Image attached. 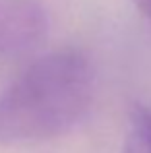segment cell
<instances>
[{"mask_svg":"<svg viewBox=\"0 0 151 153\" xmlns=\"http://www.w3.org/2000/svg\"><path fill=\"white\" fill-rule=\"evenodd\" d=\"M95 97V70L81 51L39 56L0 95V143L43 142L70 132Z\"/></svg>","mask_w":151,"mask_h":153,"instance_id":"obj_1","label":"cell"},{"mask_svg":"<svg viewBox=\"0 0 151 153\" xmlns=\"http://www.w3.org/2000/svg\"><path fill=\"white\" fill-rule=\"evenodd\" d=\"M49 35V16L39 0H0V58L37 51Z\"/></svg>","mask_w":151,"mask_h":153,"instance_id":"obj_2","label":"cell"},{"mask_svg":"<svg viewBox=\"0 0 151 153\" xmlns=\"http://www.w3.org/2000/svg\"><path fill=\"white\" fill-rule=\"evenodd\" d=\"M130 118L136 128V138H140L151 149V111L141 105H134L130 111Z\"/></svg>","mask_w":151,"mask_h":153,"instance_id":"obj_3","label":"cell"},{"mask_svg":"<svg viewBox=\"0 0 151 153\" xmlns=\"http://www.w3.org/2000/svg\"><path fill=\"white\" fill-rule=\"evenodd\" d=\"M124 153H151V149L140 138L134 136V138L128 140V143H126V147H124Z\"/></svg>","mask_w":151,"mask_h":153,"instance_id":"obj_4","label":"cell"},{"mask_svg":"<svg viewBox=\"0 0 151 153\" xmlns=\"http://www.w3.org/2000/svg\"><path fill=\"white\" fill-rule=\"evenodd\" d=\"M134 4H136V8L140 10V14L144 16L145 19L151 22V0H134Z\"/></svg>","mask_w":151,"mask_h":153,"instance_id":"obj_5","label":"cell"}]
</instances>
